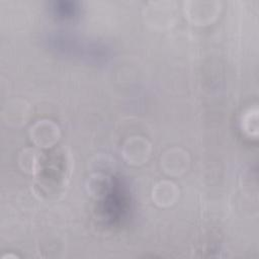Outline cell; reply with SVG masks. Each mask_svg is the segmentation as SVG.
I'll return each instance as SVG.
<instances>
[{
  "label": "cell",
  "mask_w": 259,
  "mask_h": 259,
  "mask_svg": "<svg viewBox=\"0 0 259 259\" xmlns=\"http://www.w3.org/2000/svg\"><path fill=\"white\" fill-rule=\"evenodd\" d=\"M156 193H163V195L154 196L157 203L160 205H169L171 204L177 194L175 186L170 182H161L157 185L155 191Z\"/></svg>",
  "instance_id": "1"
}]
</instances>
